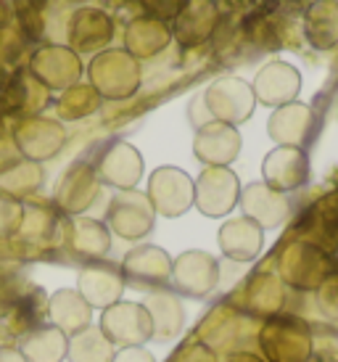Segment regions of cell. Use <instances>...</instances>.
<instances>
[{
	"label": "cell",
	"instance_id": "cell-1",
	"mask_svg": "<svg viewBox=\"0 0 338 362\" xmlns=\"http://www.w3.org/2000/svg\"><path fill=\"white\" fill-rule=\"evenodd\" d=\"M254 90L238 77H222L211 85L209 90L204 93V109H206V122L217 119V122H246L251 117V109H254Z\"/></svg>",
	"mask_w": 338,
	"mask_h": 362
},
{
	"label": "cell",
	"instance_id": "cell-2",
	"mask_svg": "<svg viewBox=\"0 0 338 362\" xmlns=\"http://www.w3.org/2000/svg\"><path fill=\"white\" fill-rule=\"evenodd\" d=\"M240 199L238 177L228 167H209L201 172L199 182L193 185V204L206 217H222L228 214Z\"/></svg>",
	"mask_w": 338,
	"mask_h": 362
},
{
	"label": "cell",
	"instance_id": "cell-3",
	"mask_svg": "<svg viewBox=\"0 0 338 362\" xmlns=\"http://www.w3.org/2000/svg\"><path fill=\"white\" fill-rule=\"evenodd\" d=\"M100 333L111 344H120V346H138V344L153 339L148 312H146V307H138V304L109 307V310L103 312Z\"/></svg>",
	"mask_w": 338,
	"mask_h": 362
},
{
	"label": "cell",
	"instance_id": "cell-4",
	"mask_svg": "<svg viewBox=\"0 0 338 362\" xmlns=\"http://www.w3.org/2000/svg\"><path fill=\"white\" fill-rule=\"evenodd\" d=\"M148 196L153 209L164 217H177L193 204V182L182 170L161 167L151 175Z\"/></svg>",
	"mask_w": 338,
	"mask_h": 362
},
{
	"label": "cell",
	"instance_id": "cell-5",
	"mask_svg": "<svg viewBox=\"0 0 338 362\" xmlns=\"http://www.w3.org/2000/svg\"><path fill=\"white\" fill-rule=\"evenodd\" d=\"M240 206L251 222L259 228H280L289 220V199L280 191H272L267 182H251L240 193Z\"/></svg>",
	"mask_w": 338,
	"mask_h": 362
},
{
	"label": "cell",
	"instance_id": "cell-6",
	"mask_svg": "<svg viewBox=\"0 0 338 362\" xmlns=\"http://www.w3.org/2000/svg\"><path fill=\"white\" fill-rule=\"evenodd\" d=\"M301 77L286 61H272L264 69H259L254 80V98L264 106H286L298 95Z\"/></svg>",
	"mask_w": 338,
	"mask_h": 362
},
{
	"label": "cell",
	"instance_id": "cell-7",
	"mask_svg": "<svg viewBox=\"0 0 338 362\" xmlns=\"http://www.w3.org/2000/svg\"><path fill=\"white\" fill-rule=\"evenodd\" d=\"M217 262L211 259L209 254L188 252L172 264L169 281L177 291L190 293V296H204L217 286Z\"/></svg>",
	"mask_w": 338,
	"mask_h": 362
},
{
	"label": "cell",
	"instance_id": "cell-8",
	"mask_svg": "<svg viewBox=\"0 0 338 362\" xmlns=\"http://www.w3.org/2000/svg\"><path fill=\"white\" fill-rule=\"evenodd\" d=\"M264 177L272 191H293L309 180L307 156L296 146H283L264 159Z\"/></svg>",
	"mask_w": 338,
	"mask_h": 362
},
{
	"label": "cell",
	"instance_id": "cell-9",
	"mask_svg": "<svg viewBox=\"0 0 338 362\" xmlns=\"http://www.w3.org/2000/svg\"><path fill=\"white\" fill-rule=\"evenodd\" d=\"M124 278L117 267L111 264H95L80 272V296L90 307H109L120 299L122 288H124Z\"/></svg>",
	"mask_w": 338,
	"mask_h": 362
},
{
	"label": "cell",
	"instance_id": "cell-10",
	"mask_svg": "<svg viewBox=\"0 0 338 362\" xmlns=\"http://www.w3.org/2000/svg\"><path fill=\"white\" fill-rule=\"evenodd\" d=\"M124 275L129 278L132 286H156V283H164L172 275V262L161 249L143 246V249L127 257Z\"/></svg>",
	"mask_w": 338,
	"mask_h": 362
},
{
	"label": "cell",
	"instance_id": "cell-11",
	"mask_svg": "<svg viewBox=\"0 0 338 362\" xmlns=\"http://www.w3.org/2000/svg\"><path fill=\"white\" fill-rule=\"evenodd\" d=\"M90 307L85 299H82L77 291H56L53 299H50V315H53V325L59 328L61 333H69V336H77L85 328H90Z\"/></svg>",
	"mask_w": 338,
	"mask_h": 362
},
{
	"label": "cell",
	"instance_id": "cell-12",
	"mask_svg": "<svg viewBox=\"0 0 338 362\" xmlns=\"http://www.w3.org/2000/svg\"><path fill=\"white\" fill-rule=\"evenodd\" d=\"M151 317V328H153V339H175L182 331V320H185V312L182 304L175 293L159 291L151 293L148 302L143 304Z\"/></svg>",
	"mask_w": 338,
	"mask_h": 362
},
{
	"label": "cell",
	"instance_id": "cell-13",
	"mask_svg": "<svg viewBox=\"0 0 338 362\" xmlns=\"http://www.w3.org/2000/svg\"><path fill=\"white\" fill-rule=\"evenodd\" d=\"M143 170V161L140 153L127 146V143H117L111 146V151L103 156L100 164V177L109 182V185H120V188H132L140 177Z\"/></svg>",
	"mask_w": 338,
	"mask_h": 362
},
{
	"label": "cell",
	"instance_id": "cell-14",
	"mask_svg": "<svg viewBox=\"0 0 338 362\" xmlns=\"http://www.w3.org/2000/svg\"><path fill=\"white\" fill-rule=\"evenodd\" d=\"M71 362H111L114 360V344L95 328H85L74 336V341L66 346Z\"/></svg>",
	"mask_w": 338,
	"mask_h": 362
},
{
	"label": "cell",
	"instance_id": "cell-15",
	"mask_svg": "<svg viewBox=\"0 0 338 362\" xmlns=\"http://www.w3.org/2000/svg\"><path fill=\"white\" fill-rule=\"evenodd\" d=\"M259 233H262V228H259L257 222H251L249 217H246V220H233L219 230V243H222V249H225L230 257L246 262V259H251V257H257L259 246L246 243L243 238H251V235H259Z\"/></svg>",
	"mask_w": 338,
	"mask_h": 362
},
{
	"label": "cell",
	"instance_id": "cell-16",
	"mask_svg": "<svg viewBox=\"0 0 338 362\" xmlns=\"http://www.w3.org/2000/svg\"><path fill=\"white\" fill-rule=\"evenodd\" d=\"M111 362H153L143 346H127V349H122L120 354H114V360Z\"/></svg>",
	"mask_w": 338,
	"mask_h": 362
}]
</instances>
